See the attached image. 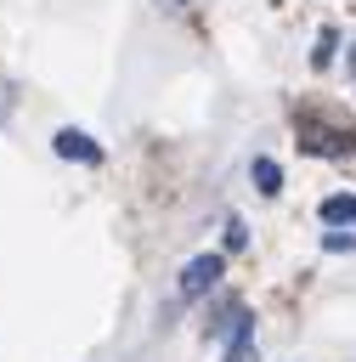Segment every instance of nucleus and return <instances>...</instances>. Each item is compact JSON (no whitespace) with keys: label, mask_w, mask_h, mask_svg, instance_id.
Segmentation results:
<instances>
[{"label":"nucleus","mask_w":356,"mask_h":362,"mask_svg":"<svg viewBox=\"0 0 356 362\" xmlns=\"http://www.w3.org/2000/svg\"><path fill=\"white\" fill-rule=\"evenodd\" d=\"M220 283V255H198V260H186V272H181V300H198L203 288H215Z\"/></svg>","instance_id":"obj_1"},{"label":"nucleus","mask_w":356,"mask_h":362,"mask_svg":"<svg viewBox=\"0 0 356 362\" xmlns=\"http://www.w3.org/2000/svg\"><path fill=\"white\" fill-rule=\"evenodd\" d=\"M62 158H79V164H102V147L85 136V130H57V141H51Z\"/></svg>","instance_id":"obj_2"},{"label":"nucleus","mask_w":356,"mask_h":362,"mask_svg":"<svg viewBox=\"0 0 356 362\" xmlns=\"http://www.w3.org/2000/svg\"><path fill=\"white\" fill-rule=\"evenodd\" d=\"M254 351V317L249 311H232V339H226V362H249Z\"/></svg>","instance_id":"obj_3"},{"label":"nucleus","mask_w":356,"mask_h":362,"mask_svg":"<svg viewBox=\"0 0 356 362\" xmlns=\"http://www.w3.org/2000/svg\"><path fill=\"white\" fill-rule=\"evenodd\" d=\"M322 221H333V226H339V221H356V198H350V192L322 198Z\"/></svg>","instance_id":"obj_4"},{"label":"nucleus","mask_w":356,"mask_h":362,"mask_svg":"<svg viewBox=\"0 0 356 362\" xmlns=\"http://www.w3.org/2000/svg\"><path fill=\"white\" fill-rule=\"evenodd\" d=\"M254 187H260V192H266V198H271V192H277V187H283V170H277V164H271V158H254Z\"/></svg>","instance_id":"obj_5"},{"label":"nucleus","mask_w":356,"mask_h":362,"mask_svg":"<svg viewBox=\"0 0 356 362\" xmlns=\"http://www.w3.org/2000/svg\"><path fill=\"white\" fill-rule=\"evenodd\" d=\"M311 62H316V68H328V62H333V28H322V40H316Z\"/></svg>","instance_id":"obj_6"},{"label":"nucleus","mask_w":356,"mask_h":362,"mask_svg":"<svg viewBox=\"0 0 356 362\" xmlns=\"http://www.w3.org/2000/svg\"><path fill=\"white\" fill-rule=\"evenodd\" d=\"M322 249H333V255H345V249H356V232H328V238H322Z\"/></svg>","instance_id":"obj_7"},{"label":"nucleus","mask_w":356,"mask_h":362,"mask_svg":"<svg viewBox=\"0 0 356 362\" xmlns=\"http://www.w3.org/2000/svg\"><path fill=\"white\" fill-rule=\"evenodd\" d=\"M226 249H243V221H226Z\"/></svg>","instance_id":"obj_8"},{"label":"nucleus","mask_w":356,"mask_h":362,"mask_svg":"<svg viewBox=\"0 0 356 362\" xmlns=\"http://www.w3.org/2000/svg\"><path fill=\"white\" fill-rule=\"evenodd\" d=\"M350 68H356V45H350Z\"/></svg>","instance_id":"obj_9"}]
</instances>
